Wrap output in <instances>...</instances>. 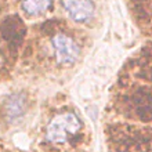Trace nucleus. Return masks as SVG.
Instances as JSON below:
<instances>
[{
	"label": "nucleus",
	"mask_w": 152,
	"mask_h": 152,
	"mask_svg": "<svg viewBox=\"0 0 152 152\" xmlns=\"http://www.w3.org/2000/svg\"><path fill=\"white\" fill-rule=\"evenodd\" d=\"M53 0H22L21 8L26 15L37 17L48 11V8L51 7Z\"/></svg>",
	"instance_id": "nucleus-4"
},
{
	"label": "nucleus",
	"mask_w": 152,
	"mask_h": 152,
	"mask_svg": "<svg viewBox=\"0 0 152 152\" xmlns=\"http://www.w3.org/2000/svg\"><path fill=\"white\" fill-rule=\"evenodd\" d=\"M61 4L75 22H86L94 14L93 0H61Z\"/></svg>",
	"instance_id": "nucleus-3"
},
{
	"label": "nucleus",
	"mask_w": 152,
	"mask_h": 152,
	"mask_svg": "<svg viewBox=\"0 0 152 152\" xmlns=\"http://www.w3.org/2000/svg\"><path fill=\"white\" fill-rule=\"evenodd\" d=\"M25 111V98L21 94H11L6 102V115L10 119H15Z\"/></svg>",
	"instance_id": "nucleus-5"
},
{
	"label": "nucleus",
	"mask_w": 152,
	"mask_h": 152,
	"mask_svg": "<svg viewBox=\"0 0 152 152\" xmlns=\"http://www.w3.org/2000/svg\"><path fill=\"white\" fill-rule=\"evenodd\" d=\"M54 56L61 65H72L79 58L80 48L75 40L65 33H58L51 40Z\"/></svg>",
	"instance_id": "nucleus-2"
},
{
	"label": "nucleus",
	"mask_w": 152,
	"mask_h": 152,
	"mask_svg": "<svg viewBox=\"0 0 152 152\" xmlns=\"http://www.w3.org/2000/svg\"><path fill=\"white\" fill-rule=\"evenodd\" d=\"M80 129H82V122L73 112L58 113L50 120L46 137L50 142L61 144L66 142L71 137L79 133Z\"/></svg>",
	"instance_id": "nucleus-1"
}]
</instances>
